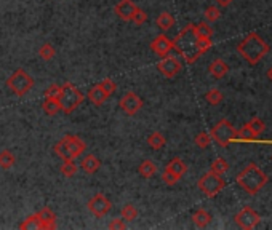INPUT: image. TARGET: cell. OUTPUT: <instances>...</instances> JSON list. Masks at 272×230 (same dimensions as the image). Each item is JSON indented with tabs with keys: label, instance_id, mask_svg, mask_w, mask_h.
I'll return each mask as SVG.
<instances>
[{
	"label": "cell",
	"instance_id": "9a60e30c",
	"mask_svg": "<svg viewBox=\"0 0 272 230\" xmlns=\"http://www.w3.org/2000/svg\"><path fill=\"white\" fill-rule=\"evenodd\" d=\"M86 97H88V101L93 106H103L104 101H107L109 97H111V95H109L106 90H103L100 85H95V86H91V88L88 90Z\"/></svg>",
	"mask_w": 272,
	"mask_h": 230
},
{
	"label": "cell",
	"instance_id": "5b68a950",
	"mask_svg": "<svg viewBox=\"0 0 272 230\" xmlns=\"http://www.w3.org/2000/svg\"><path fill=\"white\" fill-rule=\"evenodd\" d=\"M58 99H60V102H61L63 112L69 115L82 104L85 96L74 83L66 82L64 85H61V93H60V97H58Z\"/></svg>",
	"mask_w": 272,
	"mask_h": 230
},
{
	"label": "cell",
	"instance_id": "836d02e7",
	"mask_svg": "<svg viewBox=\"0 0 272 230\" xmlns=\"http://www.w3.org/2000/svg\"><path fill=\"white\" fill-rule=\"evenodd\" d=\"M248 126H250V128L253 130V133L256 134L258 137L263 134V131L266 130V125H264V122L261 118H258V117H254V118H251L250 122L247 123Z\"/></svg>",
	"mask_w": 272,
	"mask_h": 230
},
{
	"label": "cell",
	"instance_id": "e575fe53",
	"mask_svg": "<svg viewBox=\"0 0 272 230\" xmlns=\"http://www.w3.org/2000/svg\"><path fill=\"white\" fill-rule=\"evenodd\" d=\"M211 142V136L207 131H200V133L195 136V146L200 149H207Z\"/></svg>",
	"mask_w": 272,
	"mask_h": 230
},
{
	"label": "cell",
	"instance_id": "44dd1931",
	"mask_svg": "<svg viewBox=\"0 0 272 230\" xmlns=\"http://www.w3.org/2000/svg\"><path fill=\"white\" fill-rule=\"evenodd\" d=\"M192 222L199 229H204V227H207L208 224L211 222V214L208 211H205V210H197L192 214Z\"/></svg>",
	"mask_w": 272,
	"mask_h": 230
},
{
	"label": "cell",
	"instance_id": "b9f144b4",
	"mask_svg": "<svg viewBox=\"0 0 272 230\" xmlns=\"http://www.w3.org/2000/svg\"><path fill=\"white\" fill-rule=\"evenodd\" d=\"M111 230H124V229H126V226H125V222H124V219H114V221H111L109 222V226H107Z\"/></svg>",
	"mask_w": 272,
	"mask_h": 230
},
{
	"label": "cell",
	"instance_id": "ab89813d",
	"mask_svg": "<svg viewBox=\"0 0 272 230\" xmlns=\"http://www.w3.org/2000/svg\"><path fill=\"white\" fill-rule=\"evenodd\" d=\"M45 93V97H60V93H61V85H50L47 90L43 91Z\"/></svg>",
	"mask_w": 272,
	"mask_h": 230
},
{
	"label": "cell",
	"instance_id": "603a6c76",
	"mask_svg": "<svg viewBox=\"0 0 272 230\" xmlns=\"http://www.w3.org/2000/svg\"><path fill=\"white\" fill-rule=\"evenodd\" d=\"M157 26L160 31H168L173 26H175V18H173V15H170L168 11H162V13L157 16Z\"/></svg>",
	"mask_w": 272,
	"mask_h": 230
},
{
	"label": "cell",
	"instance_id": "8d00e7d4",
	"mask_svg": "<svg viewBox=\"0 0 272 230\" xmlns=\"http://www.w3.org/2000/svg\"><path fill=\"white\" fill-rule=\"evenodd\" d=\"M147 13L144 10H141V8H136V11H135V15H133V18H131V22H135L136 26H141V24H144V22L147 21Z\"/></svg>",
	"mask_w": 272,
	"mask_h": 230
},
{
	"label": "cell",
	"instance_id": "f1b7e54d",
	"mask_svg": "<svg viewBox=\"0 0 272 230\" xmlns=\"http://www.w3.org/2000/svg\"><path fill=\"white\" fill-rule=\"evenodd\" d=\"M56 55V50L55 47L51 43H43L42 47H40L39 50V56H40V59H43V61H50V59H53Z\"/></svg>",
	"mask_w": 272,
	"mask_h": 230
},
{
	"label": "cell",
	"instance_id": "7bdbcfd3",
	"mask_svg": "<svg viewBox=\"0 0 272 230\" xmlns=\"http://www.w3.org/2000/svg\"><path fill=\"white\" fill-rule=\"evenodd\" d=\"M216 2L219 3V7H228V5L232 3L234 0H216Z\"/></svg>",
	"mask_w": 272,
	"mask_h": 230
},
{
	"label": "cell",
	"instance_id": "d6986e66",
	"mask_svg": "<svg viewBox=\"0 0 272 230\" xmlns=\"http://www.w3.org/2000/svg\"><path fill=\"white\" fill-rule=\"evenodd\" d=\"M208 72H210L215 78H223L226 74L229 72V66L226 64V61L223 59H215L210 62V66H208Z\"/></svg>",
	"mask_w": 272,
	"mask_h": 230
},
{
	"label": "cell",
	"instance_id": "4fadbf2b",
	"mask_svg": "<svg viewBox=\"0 0 272 230\" xmlns=\"http://www.w3.org/2000/svg\"><path fill=\"white\" fill-rule=\"evenodd\" d=\"M171 50H173V40H170L165 34L155 36L152 42H150V51L160 58L168 56Z\"/></svg>",
	"mask_w": 272,
	"mask_h": 230
},
{
	"label": "cell",
	"instance_id": "83f0119b",
	"mask_svg": "<svg viewBox=\"0 0 272 230\" xmlns=\"http://www.w3.org/2000/svg\"><path fill=\"white\" fill-rule=\"evenodd\" d=\"M205 99H207L208 104H211V106H219V104H221V101H223V93H221V91H219L218 88H211V90L207 91Z\"/></svg>",
	"mask_w": 272,
	"mask_h": 230
},
{
	"label": "cell",
	"instance_id": "9c48e42d",
	"mask_svg": "<svg viewBox=\"0 0 272 230\" xmlns=\"http://www.w3.org/2000/svg\"><path fill=\"white\" fill-rule=\"evenodd\" d=\"M259 222H261V216H259L253 208H250V206H245L240 212L235 214V224L240 229L251 230L254 227H258Z\"/></svg>",
	"mask_w": 272,
	"mask_h": 230
},
{
	"label": "cell",
	"instance_id": "8992f818",
	"mask_svg": "<svg viewBox=\"0 0 272 230\" xmlns=\"http://www.w3.org/2000/svg\"><path fill=\"white\" fill-rule=\"evenodd\" d=\"M34 85H36V80L29 76L24 69H16V71L7 78L8 90L18 97L26 96L29 91L34 88Z\"/></svg>",
	"mask_w": 272,
	"mask_h": 230
},
{
	"label": "cell",
	"instance_id": "2e32d148",
	"mask_svg": "<svg viewBox=\"0 0 272 230\" xmlns=\"http://www.w3.org/2000/svg\"><path fill=\"white\" fill-rule=\"evenodd\" d=\"M39 217H40V224H42L40 229L51 230L56 227V214L48 208V206H45V208L39 211Z\"/></svg>",
	"mask_w": 272,
	"mask_h": 230
},
{
	"label": "cell",
	"instance_id": "7402d4cb",
	"mask_svg": "<svg viewBox=\"0 0 272 230\" xmlns=\"http://www.w3.org/2000/svg\"><path fill=\"white\" fill-rule=\"evenodd\" d=\"M15 163H16V157L13 155V152L8 151V149L0 151V168L10 170V168H13Z\"/></svg>",
	"mask_w": 272,
	"mask_h": 230
},
{
	"label": "cell",
	"instance_id": "ffe728a7",
	"mask_svg": "<svg viewBox=\"0 0 272 230\" xmlns=\"http://www.w3.org/2000/svg\"><path fill=\"white\" fill-rule=\"evenodd\" d=\"M167 170H170V171L173 172V174L178 176L179 179H181V177L188 172V165L184 163L181 158L176 157V158H173L168 165H167Z\"/></svg>",
	"mask_w": 272,
	"mask_h": 230
},
{
	"label": "cell",
	"instance_id": "7a4b0ae2",
	"mask_svg": "<svg viewBox=\"0 0 272 230\" xmlns=\"http://www.w3.org/2000/svg\"><path fill=\"white\" fill-rule=\"evenodd\" d=\"M269 50H271L269 43L259 37L256 32L248 34V36L239 43V47H237V51L240 53V56L251 66L258 64V62L269 53Z\"/></svg>",
	"mask_w": 272,
	"mask_h": 230
},
{
	"label": "cell",
	"instance_id": "f35d334b",
	"mask_svg": "<svg viewBox=\"0 0 272 230\" xmlns=\"http://www.w3.org/2000/svg\"><path fill=\"white\" fill-rule=\"evenodd\" d=\"M98 85H100L103 90H106L107 93L111 95V96H112V95L115 93V90H117V85H115V82H114L112 78H104L103 82H100V83H98Z\"/></svg>",
	"mask_w": 272,
	"mask_h": 230
},
{
	"label": "cell",
	"instance_id": "d590c367",
	"mask_svg": "<svg viewBox=\"0 0 272 230\" xmlns=\"http://www.w3.org/2000/svg\"><path fill=\"white\" fill-rule=\"evenodd\" d=\"M204 16H205L207 22H215V21H218L219 18H221V11H219V8L215 7V5H211V7H208L205 10Z\"/></svg>",
	"mask_w": 272,
	"mask_h": 230
},
{
	"label": "cell",
	"instance_id": "d4e9b609",
	"mask_svg": "<svg viewBox=\"0 0 272 230\" xmlns=\"http://www.w3.org/2000/svg\"><path fill=\"white\" fill-rule=\"evenodd\" d=\"M138 172L146 177V179H149V177H152L155 172H157V166H155L154 162H150V160H144V162L138 166Z\"/></svg>",
	"mask_w": 272,
	"mask_h": 230
},
{
	"label": "cell",
	"instance_id": "5bb4252c",
	"mask_svg": "<svg viewBox=\"0 0 272 230\" xmlns=\"http://www.w3.org/2000/svg\"><path fill=\"white\" fill-rule=\"evenodd\" d=\"M136 3L133 0H120V2L114 7V13L124 21H131L133 15L136 11Z\"/></svg>",
	"mask_w": 272,
	"mask_h": 230
},
{
	"label": "cell",
	"instance_id": "ee69618b",
	"mask_svg": "<svg viewBox=\"0 0 272 230\" xmlns=\"http://www.w3.org/2000/svg\"><path fill=\"white\" fill-rule=\"evenodd\" d=\"M268 78L272 82V67H269V71H268Z\"/></svg>",
	"mask_w": 272,
	"mask_h": 230
},
{
	"label": "cell",
	"instance_id": "60d3db41",
	"mask_svg": "<svg viewBox=\"0 0 272 230\" xmlns=\"http://www.w3.org/2000/svg\"><path fill=\"white\" fill-rule=\"evenodd\" d=\"M197 45H199L200 55H204V53H207V51L211 48V38H199Z\"/></svg>",
	"mask_w": 272,
	"mask_h": 230
},
{
	"label": "cell",
	"instance_id": "6da1fadb",
	"mask_svg": "<svg viewBox=\"0 0 272 230\" xmlns=\"http://www.w3.org/2000/svg\"><path fill=\"white\" fill-rule=\"evenodd\" d=\"M199 37L194 31V24H188L178 34L175 42H173V48L178 50V53L184 58V61L192 64L202 56L199 51Z\"/></svg>",
	"mask_w": 272,
	"mask_h": 230
},
{
	"label": "cell",
	"instance_id": "52a82bcc",
	"mask_svg": "<svg viewBox=\"0 0 272 230\" xmlns=\"http://www.w3.org/2000/svg\"><path fill=\"white\" fill-rule=\"evenodd\" d=\"M210 136L218 146L228 147L230 142L237 139V130L234 128V125L230 123L229 120L223 118L210 130Z\"/></svg>",
	"mask_w": 272,
	"mask_h": 230
},
{
	"label": "cell",
	"instance_id": "8fae6325",
	"mask_svg": "<svg viewBox=\"0 0 272 230\" xmlns=\"http://www.w3.org/2000/svg\"><path fill=\"white\" fill-rule=\"evenodd\" d=\"M119 106L126 115L133 117V115H136L140 112V109L143 107V99L135 93V91H128V93H125L122 99L119 101Z\"/></svg>",
	"mask_w": 272,
	"mask_h": 230
},
{
	"label": "cell",
	"instance_id": "30bf717a",
	"mask_svg": "<svg viewBox=\"0 0 272 230\" xmlns=\"http://www.w3.org/2000/svg\"><path fill=\"white\" fill-rule=\"evenodd\" d=\"M88 211L96 217H104L109 211L112 210V203L103 193H96L93 198L88 201Z\"/></svg>",
	"mask_w": 272,
	"mask_h": 230
},
{
	"label": "cell",
	"instance_id": "4316f807",
	"mask_svg": "<svg viewBox=\"0 0 272 230\" xmlns=\"http://www.w3.org/2000/svg\"><path fill=\"white\" fill-rule=\"evenodd\" d=\"M42 227V224H40V217H39V212H36V214H31L27 216L24 221H22L20 224V229H40Z\"/></svg>",
	"mask_w": 272,
	"mask_h": 230
},
{
	"label": "cell",
	"instance_id": "7c38bea8",
	"mask_svg": "<svg viewBox=\"0 0 272 230\" xmlns=\"http://www.w3.org/2000/svg\"><path fill=\"white\" fill-rule=\"evenodd\" d=\"M181 69H183L181 62L173 56H165V58H162V61L157 62V71L167 78L176 77L178 74L181 72Z\"/></svg>",
	"mask_w": 272,
	"mask_h": 230
},
{
	"label": "cell",
	"instance_id": "277c9868",
	"mask_svg": "<svg viewBox=\"0 0 272 230\" xmlns=\"http://www.w3.org/2000/svg\"><path fill=\"white\" fill-rule=\"evenodd\" d=\"M86 151V144L79 136L67 134L63 139H60L55 146V153L60 157L63 162L66 160H75Z\"/></svg>",
	"mask_w": 272,
	"mask_h": 230
},
{
	"label": "cell",
	"instance_id": "1f68e13d",
	"mask_svg": "<svg viewBox=\"0 0 272 230\" xmlns=\"http://www.w3.org/2000/svg\"><path fill=\"white\" fill-rule=\"evenodd\" d=\"M138 217V210L135 205L126 203L122 208V219L124 221H135Z\"/></svg>",
	"mask_w": 272,
	"mask_h": 230
},
{
	"label": "cell",
	"instance_id": "d6a6232c",
	"mask_svg": "<svg viewBox=\"0 0 272 230\" xmlns=\"http://www.w3.org/2000/svg\"><path fill=\"white\" fill-rule=\"evenodd\" d=\"M77 165L74 163V160H66V162H63L61 165V174L66 176V177H72L75 172H77Z\"/></svg>",
	"mask_w": 272,
	"mask_h": 230
},
{
	"label": "cell",
	"instance_id": "4dcf8cb0",
	"mask_svg": "<svg viewBox=\"0 0 272 230\" xmlns=\"http://www.w3.org/2000/svg\"><path fill=\"white\" fill-rule=\"evenodd\" d=\"M237 139H242V141H254V139H258V136L254 134L253 130L245 123V125L240 128V131H237Z\"/></svg>",
	"mask_w": 272,
	"mask_h": 230
},
{
	"label": "cell",
	"instance_id": "e0dca14e",
	"mask_svg": "<svg viewBox=\"0 0 272 230\" xmlns=\"http://www.w3.org/2000/svg\"><path fill=\"white\" fill-rule=\"evenodd\" d=\"M80 168H82L86 174H95V172L100 171L101 162L96 155H86V157L82 160V163H80Z\"/></svg>",
	"mask_w": 272,
	"mask_h": 230
},
{
	"label": "cell",
	"instance_id": "f546056e",
	"mask_svg": "<svg viewBox=\"0 0 272 230\" xmlns=\"http://www.w3.org/2000/svg\"><path fill=\"white\" fill-rule=\"evenodd\" d=\"M228 170H229V163L226 162L224 158H216L210 166V171L215 172V174H219V176H223Z\"/></svg>",
	"mask_w": 272,
	"mask_h": 230
},
{
	"label": "cell",
	"instance_id": "3957f363",
	"mask_svg": "<svg viewBox=\"0 0 272 230\" xmlns=\"http://www.w3.org/2000/svg\"><path fill=\"white\" fill-rule=\"evenodd\" d=\"M268 179H269L268 174H266L256 163H251L237 176V184H239L247 193L256 195L266 184H268Z\"/></svg>",
	"mask_w": 272,
	"mask_h": 230
},
{
	"label": "cell",
	"instance_id": "74e56055",
	"mask_svg": "<svg viewBox=\"0 0 272 230\" xmlns=\"http://www.w3.org/2000/svg\"><path fill=\"white\" fill-rule=\"evenodd\" d=\"M162 181H164L167 186H175V184L179 181V177L175 176L170 170H164V172H162Z\"/></svg>",
	"mask_w": 272,
	"mask_h": 230
},
{
	"label": "cell",
	"instance_id": "cb8c5ba5",
	"mask_svg": "<svg viewBox=\"0 0 272 230\" xmlns=\"http://www.w3.org/2000/svg\"><path fill=\"white\" fill-rule=\"evenodd\" d=\"M146 142L149 144L150 149H154V151H160V149L167 144V139H165L164 134H162V133H159V131H155V133H150V134L147 136V141H146Z\"/></svg>",
	"mask_w": 272,
	"mask_h": 230
},
{
	"label": "cell",
	"instance_id": "ba28073f",
	"mask_svg": "<svg viewBox=\"0 0 272 230\" xmlns=\"http://www.w3.org/2000/svg\"><path fill=\"white\" fill-rule=\"evenodd\" d=\"M197 187L207 195L208 198H213L226 187V181L219 174H215V172L210 171L200 177L197 182Z\"/></svg>",
	"mask_w": 272,
	"mask_h": 230
},
{
	"label": "cell",
	"instance_id": "484cf974",
	"mask_svg": "<svg viewBox=\"0 0 272 230\" xmlns=\"http://www.w3.org/2000/svg\"><path fill=\"white\" fill-rule=\"evenodd\" d=\"M194 31L197 34L199 38H211L213 37V29L210 27L208 22H199L194 26Z\"/></svg>",
	"mask_w": 272,
	"mask_h": 230
},
{
	"label": "cell",
	"instance_id": "ac0fdd59",
	"mask_svg": "<svg viewBox=\"0 0 272 230\" xmlns=\"http://www.w3.org/2000/svg\"><path fill=\"white\" fill-rule=\"evenodd\" d=\"M42 109L45 114L50 115V117H55V115L63 112L61 102L58 97H45V101L42 102Z\"/></svg>",
	"mask_w": 272,
	"mask_h": 230
}]
</instances>
